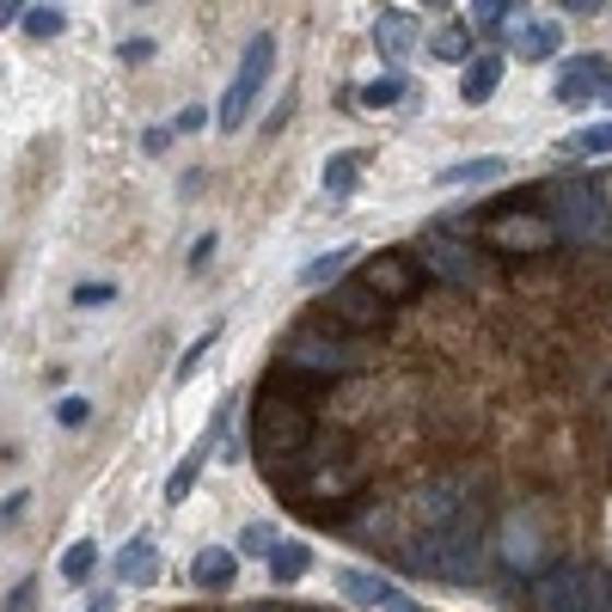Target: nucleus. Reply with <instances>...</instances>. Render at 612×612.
<instances>
[{
	"label": "nucleus",
	"mask_w": 612,
	"mask_h": 612,
	"mask_svg": "<svg viewBox=\"0 0 612 612\" xmlns=\"http://www.w3.org/2000/svg\"><path fill=\"white\" fill-rule=\"evenodd\" d=\"M490 239H496V245H545L551 227H545V221H496Z\"/></svg>",
	"instance_id": "obj_22"
},
{
	"label": "nucleus",
	"mask_w": 612,
	"mask_h": 612,
	"mask_svg": "<svg viewBox=\"0 0 612 612\" xmlns=\"http://www.w3.org/2000/svg\"><path fill=\"white\" fill-rule=\"evenodd\" d=\"M416 569H423V576H442V581H478V569H484V539H478V527L459 520L447 533H428L423 545H416Z\"/></svg>",
	"instance_id": "obj_3"
},
{
	"label": "nucleus",
	"mask_w": 612,
	"mask_h": 612,
	"mask_svg": "<svg viewBox=\"0 0 612 612\" xmlns=\"http://www.w3.org/2000/svg\"><path fill=\"white\" fill-rule=\"evenodd\" d=\"M221 428H227V416H214V423H209V435H202V442L190 447V454H184V466H178V472L166 478V503H184V496H190V490H197L202 454H209V442H214V435H221Z\"/></svg>",
	"instance_id": "obj_16"
},
{
	"label": "nucleus",
	"mask_w": 612,
	"mask_h": 612,
	"mask_svg": "<svg viewBox=\"0 0 612 612\" xmlns=\"http://www.w3.org/2000/svg\"><path fill=\"white\" fill-rule=\"evenodd\" d=\"M19 13H25V7H19V0H0V25H13Z\"/></svg>",
	"instance_id": "obj_36"
},
{
	"label": "nucleus",
	"mask_w": 612,
	"mask_h": 612,
	"mask_svg": "<svg viewBox=\"0 0 612 612\" xmlns=\"http://www.w3.org/2000/svg\"><path fill=\"white\" fill-rule=\"evenodd\" d=\"M270 68H275V37H270V31H258V37L245 44L239 74H233V86H227V98H221V110H214V122H221L227 136L251 122V110H258V92L270 86Z\"/></svg>",
	"instance_id": "obj_2"
},
{
	"label": "nucleus",
	"mask_w": 612,
	"mask_h": 612,
	"mask_svg": "<svg viewBox=\"0 0 612 612\" xmlns=\"http://www.w3.org/2000/svg\"><path fill=\"white\" fill-rule=\"evenodd\" d=\"M92 569H98V545H92V539L68 545V557H61V576H68V581H86Z\"/></svg>",
	"instance_id": "obj_24"
},
{
	"label": "nucleus",
	"mask_w": 612,
	"mask_h": 612,
	"mask_svg": "<svg viewBox=\"0 0 612 612\" xmlns=\"http://www.w3.org/2000/svg\"><path fill=\"white\" fill-rule=\"evenodd\" d=\"M263 545H275V527H263V520L239 533V551H263Z\"/></svg>",
	"instance_id": "obj_32"
},
{
	"label": "nucleus",
	"mask_w": 612,
	"mask_h": 612,
	"mask_svg": "<svg viewBox=\"0 0 612 612\" xmlns=\"http://www.w3.org/2000/svg\"><path fill=\"white\" fill-rule=\"evenodd\" d=\"M416 520H423L428 533H447V527H459V520H466V484H459V478L428 484L423 496H416Z\"/></svg>",
	"instance_id": "obj_8"
},
{
	"label": "nucleus",
	"mask_w": 612,
	"mask_h": 612,
	"mask_svg": "<svg viewBox=\"0 0 612 612\" xmlns=\"http://www.w3.org/2000/svg\"><path fill=\"white\" fill-rule=\"evenodd\" d=\"M325 190H331V197H350L355 190V153H331V160H325Z\"/></svg>",
	"instance_id": "obj_23"
},
{
	"label": "nucleus",
	"mask_w": 612,
	"mask_h": 612,
	"mask_svg": "<svg viewBox=\"0 0 612 612\" xmlns=\"http://www.w3.org/2000/svg\"><path fill=\"white\" fill-rule=\"evenodd\" d=\"M117 581L122 588H153V581H160V551H153V539H129V545H122Z\"/></svg>",
	"instance_id": "obj_15"
},
{
	"label": "nucleus",
	"mask_w": 612,
	"mask_h": 612,
	"mask_svg": "<svg viewBox=\"0 0 612 612\" xmlns=\"http://www.w3.org/2000/svg\"><path fill=\"white\" fill-rule=\"evenodd\" d=\"M374 44H380L386 61L411 56V44H416V13L411 7H386V13L374 19Z\"/></svg>",
	"instance_id": "obj_12"
},
{
	"label": "nucleus",
	"mask_w": 612,
	"mask_h": 612,
	"mask_svg": "<svg viewBox=\"0 0 612 612\" xmlns=\"http://www.w3.org/2000/svg\"><path fill=\"white\" fill-rule=\"evenodd\" d=\"M233 569H239V551L209 545V551H197V564H190V581H197V588H227Z\"/></svg>",
	"instance_id": "obj_17"
},
{
	"label": "nucleus",
	"mask_w": 612,
	"mask_h": 612,
	"mask_svg": "<svg viewBox=\"0 0 612 612\" xmlns=\"http://www.w3.org/2000/svg\"><path fill=\"white\" fill-rule=\"evenodd\" d=\"M428 270H442L447 282H459V289H472L478 282V263L466 245H454L447 233H428Z\"/></svg>",
	"instance_id": "obj_13"
},
{
	"label": "nucleus",
	"mask_w": 612,
	"mask_h": 612,
	"mask_svg": "<svg viewBox=\"0 0 612 612\" xmlns=\"http://www.w3.org/2000/svg\"><path fill=\"white\" fill-rule=\"evenodd\" d=\"M362 282L380 294V301H411V294H416V263H411V258H398V251H386V258L367 263Z\"/></svg>",
	"instance_id": "obj_10"
},
{
	"label": "nucleus",
	"mask_w": 612,
	"mask_h": 612,
	"mask_svg": "<svg viewBox=\"0 0 612 612\" xmlns=\"http://www.w3.org/2000/svg\"><path fill=\"white\" fill-rule=\"evenodd\" d=\"M337 588H343L355 607H374V612H423L404 588H398V581L374 576V569H337Z\"/></svg>",
	"instance_id": "obj_7"
},
{
	"label": "nucleus",
	"mask_w": 612,
	"mask_h": 612,
	"mask_svg": "<svg viewBox=\"0 0 612 612\" xmlns=\"http://www.w3.org/2000/svg\"><path fill=\"white\" fill-rule=\"evenodd\" d=\"M92 612H110V600H98V607H92Z\"/></svg>",
	"instance_id": "obj_37"
},
{
	"label": "nucleus",
	"mask_w": 612,
	"mask_h": 612,
	"mask_svg": "<svg viewBox=\"0 0 612 612\" xmlns=\"http://www.w3.org/2000/svg\"><path fill=\"white\" fill-rule=\"evenodd\" d=\"M428 49H435L442 61H466V49H472V44H466V31H459V25H447V31L428 37Z\"/></svg>",
	"instance_id": "obj_28"
},
{
	"label": "nucleus",
	"mask_w": 612,
	"mask_h": 612,
	"mask_svg": "<svg viewBox=\"0 0 612 612\" xmlns=\"http://www.w3.org/2000/svg\"><path fill=\"white\" fill-rule=\"evenodd\" d=\"M61 25H68L61 7H25V31H31V37H61Z\"/></svg>",
	"instance_id": "obj_26"
},
{
	"label": "nucleus",
	"mask_w": 612,
	"mask_h": 612,
	"mask_svg": "<svg viewBox=\"0 0 612 612\" xmlns=\"http://www.w3.org/2000/svg\"><path fill=\"white\" fill-rule=\"evenodd\" d=\"M214 258V233H202L197 245H190V263H209Z\"/></svg>",
	"instance_id": "obj_35"
},
{
	"label": "nucleus",
	"mask_w": 612,
	"mask_h": 612,
	"mask_svg": "<svg viewBox=\"0 0 612 612\" xmlns=\"http://www.w3.org/2000/svg\"><path fill=\"white\" fill-rule=\"evenodd\" d=\"M600 86H607V61L600 56H576L564 74H557V98H564V105H588Z\"/></svg>",
	"instance_id": "obj_11"
},
{
	"label": "nucleus",
	"mask_w": 612,
	"mask_h": 612,
	"mask_svg": "<svg viewBox=\"0 0 612 612\" xmlns=\"http://www.w3.org/2000/svg\"><path fill=\"white\" fill-rule=\"evenodd\" d=\"M331 319L350 325V331H374V325H386V301L367 282H350V289L331 294Z\"/></svg>",
	"instance_id": "obj_9"
},
{
	"label": "nucleus",
	"mask_w": 612,
	"mask_h": 612,
	"mask_svg": "<svg viewBox=\"0 0 612 612\" xmlns=\"http://www.w3.org/2000/svg\"><path fill=\"white\" fill-rule=\"evenodd\" d=\"M398 98H404V80H398V74H380V80H367V86H362L367 110H386V105H398Z\"/></svg>",
	"instance_id": "obj_25"
},
{
	"label": "nucleus",
	"mask_w": 612,
	"mask_h": 612,
	"mask_svg": "<svg viewBox=\"0 0 612 612\" xmlns=\"http://www.w3.org/2000/svg\"><path fill=\"white\" fill-rule=\"evenodd\" d=\"M600 612H612V595H607V600H600Z\"/></svg>",
	"instance_id": "obj_38"
},
{
	"label": "nucleus",
	"mask_w": 612,
	"mask_h": 612,
	"mask_svg": "<svg viewBox=\"0 0 612 612\" xmlns=\"http://www.w3.org/2000/svg\"><path fill=\"white\" fill-rule=\"evenodd\" d=\"M508 13H515L508 0H478V7H472V31H503Z\"/></svg>",
	"instance_id": "obj_27"
},
{
	"label": "nucleus",
	"mask_w": 612,
	"mask_h": 612,
	"mask_svg": "<svg viewBox=\"0 0 612 612\" xmlns=\"http://www.w3.org/2000/svg\"><path fill=\"white\" fill-rule=\"evenodd\" d=\"M37 607V581H19L13 595H7V612H31Z\"/></svg>",
	"instance_id": "obj_33"
},
{
	"label": "nucleus",
	"mask_w": 612,
	"mask_h": 612,
	"mask_svg": "<svg viewBox=\"0 0 612 612\" xmlns=\"http://www.w3.org/2000/svg\"><path fill=\"white\" fill-rule=\"evenodd\" d=\"M110 294H117V289H110V282H92V289H74V306H92V301H110Z\"/></svg>",
	"instance_id": "obj_34"
},
{
	"label": "nucleus",
	"mask_w": 612,
	"mask_h": 612,
	"mask_svg": "<svg viewBox=\"0 0 612 612\" xmlns=\"http://www.w3.org/2000/svg\"><path fill=\"white\" fill-rule=\"evenodd\" d=\"M350 258H362V251H355V245H337V251H325L319 263H306L301 282H306V289H319V282H337V275L350 270Z\"/></svg>",
	"instance_id": "obj_20"
},
{
	"label": "nucleus",
	"mask_w": 612,
	"mask_h": 612,
	"mask_svg": "<svg viewBox=\"0 0 612 612\" xmlns=\"http://www.w3.org/2000/svg\"><path fill=\"white\" fill-rule=\"evenodd\" d=\"M209 343H214V331H202L197 343L184 350V362H178V380H190V374H197V362H202V355H209Z\"/></svg>",
	"instance_id": "obj_31"
},
{
	"label": "nucleus",
	"mask_w": 612,
	"mask_h": 612,
	"mask_svg": "<svg viewBox=\"0 0 612 612\" xmlns=\"http://www.w3.org/2000/svg\"><path fill=\"white\" fill-rule=\"evenodd\" d=\"M251 435H258V454H301L313 442V416L294 398H263L251 416Z\"/></svg>",
	"instance_id": "obj_5"
},
{
	"label": "nucleus",
	"mask_w": 612,
	"mask_h": 612,
	"mask_svg": "<svg viewBox=\"0 0 612 612\" xmlns=\"http://www.w3.org/2000/svg\"><path fill=\"white\" fill-rule=\"evenodd\" d=\"M545 202H551V233H564V239H576V245H600L612 233V214H607V197H600L588 178H557L545 190Z\"/></svg>",
	"instance_id": "obj_1"
},
{
	"label": "nucleus",
	"mask_w": 612,
	"mask_h": 612,
	"mask_svg": "<svg viewBox=\"0 0 612 612\" xmlns=\"http://www.w3.org/2000/svg\"><path fill=\"white\" fill-rule=\"evenodd\" d=\"M508 44H515V56H520V61H545V56H557L564 31L551 25V19H520V25L508 31Z\"/></svg>",
	"instance_id": "obj_14"
},
{
	"label": "nucleus",
	"mask_w": 612,
	"mask_h": 612,
	"mask_svg": "<svg viewBox=\"0 0 612 612\" xmlns=\"http://www.w3.org/2000/svg\"><path fill=\"white\" fill-rule=\"evenodd\" d=\"M576 148H581V153H612V122H595V129H581Z\"/></svg>",
	"instance_id": "obj_30"
},
{
	"label": "nucleus",
	"mask_w": 612,
	"mask_h": 612,
	"mask_svg": "<svg viewBox=\"0 0 612 612\" xmlns=\"http://www.w3.org/2000/svg\"><path fill=\"white\" fill-rule=\"evenodd\" d=\"M533 612H600V581L581 564H557L533 581Z\"/></svg>",
	"instance_id": "obj_4"
},
{
	"label": "nucleus",
	"mask_w": 612,
	"mask_h": 612,
	"mask_svg": "<svg viewBox=\"0 0 612 612\" xmlns=\"http://www.w3.org/2000/svg\"><path fill=\"white\" fill-rule=\"evenodd\" d=\"M496 86H503V61H496V56H472V68L459 74V92H466V105H484Z\"/></svg>",
	"instance_id": "obj_18"
},
{
	"label": "nucleus",
	"mask_w": 612,
	"mask_h": 612,
	"mask_svg": "<svg viewBox=\"0 0 612 612\" xmlns=\"http://www.w3.org/2000/svg\"><path fill=\"white\" fill-rule=\"evenodd\" d=\"M86 416H92V404H86L80 392H74V398H61V404H56V423H61V428H80Z\"/></svg>",
	"instance_id": "obj_29"
},
{
	"label": "nucleus",
	"mask_w": 612,
	"mask_h": 612,
	"mask_svg": "<svg viewBox=\"0 0 612 612\" xmlns=\"http://www.w3.org/2000/svg\"><path fill=\"white\" fill-rule=\"evenodd\" d=\"M306 569H313V551H306L301 539H282V545L270 551V576L282 581V588H289V581H301Z\"/></svg>",
	"instance_id": "obj_19"
},
{
	"label": "nucleus",
	"mask_w": 612,
	"mask_h": 612,
	"mask_svg": "<svg viewBox=\"0 0 612 612\" xmlns=\"http://www.w3.org/2000/svg\"><path fill=\"white\" fill-rule=\"evenodd\" d=\"M508 160H496V153H484V160H459V166L442 172V184H484V178H503Z\"/></svg>",
	"instance_id": "obj_21"
},
{
	"label": "nucleus",
	"mask_w": 612,
	"mask_h": 612,
	"mask_svg": "<svg viewBox=\"0 0 612 612\" xmlns=\"http://www.w3.org/2000/svg\"><path fill=\"white\" fill-rule=\"evenodd\" d=\"M282 362L294 367V374H350L362 355H355L350 337H331V331H294L289 350H282Z\"/></svg>",
	"instance_id": "obj_6"
}]
</instances>
